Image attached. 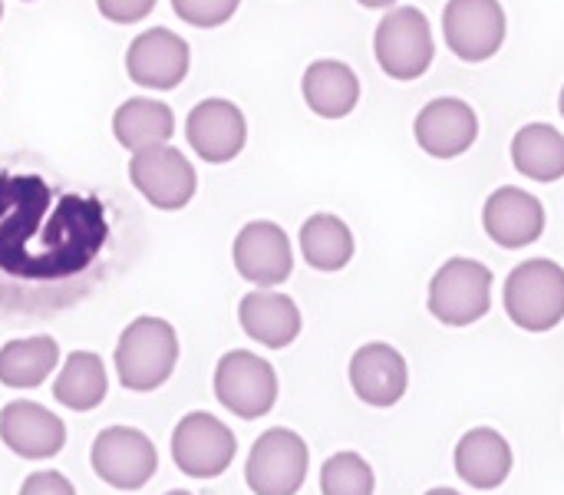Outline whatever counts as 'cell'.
Returning <instances> with one entry per match:
<instances>
[{
  "mask_svg": "<svg viewBox=\"0 0 564 495\" xmlns=\"http://www.w3.org/2000/svg\"><path fill=\"white\" fill-rule=\"evenodd\" d=\"M96 10L112 23H139L155 10V0H96Z\"/></svg>",
  "mask_w": 564,
  "mask_h": 495,
  "instance_id": "cell-28",
  "label": "cell"
},
{
  "mask_svg": "<svg viewBox=\"0 0 564 495\" xmlns=\"http://www.w3.org/2000/svg\"><path fill=\"white\" fill-rule=\"evenodd\" d=\"M301 255L304 261L314 268V271H324V275H334V271H344L350 261H354V251H357V241H354V232L344 218L330 215V212H317L311 215L304 225H301Z\"/></svg>",
  "mask_w": 564,
  "mask_h": 495,
  "instance_id": "cell-23",
  "label": "cell"
},
{
  "mask_svg": "<svg viewBox=\"0 0 564 495\" xmlns=\"http://www.w3.org/2000/svg\"><path fill=\"white\" fill-rule=\"evenodd\" d=\"M558 109H562V116H564V86H562V93H558Z\"/></svg>",
  "mask_w": 564,
  "mask_h": 495,
  "instance_id": "cell-32",
  "label": "cell"
},
{
  "mask_svg": "<svg viewBox=\"0 0 564 495\" xmlns=\"http://www.w3.org/2000/svg\"><path fill=\"white\" fill-rule=\"evenodd\" d=\"M178 364V334L165 318H135L116 344V377L132 394L159 390Z\"/></svg>",
  "mask_w": 564,
  "mask_h": 495,
  "instance_id": "cell-1",
  "label": "cell"
},
{
  "mask_svg": "<svg viewBox=\"0 0 564 495\" xmlns=\"http://www.w3.org/2000/svg\"><path fill=\"white\" fill-rule=\"evenodd\" d=\"M17 495H76L73 483L56 473V470H40V473H30L20 486Z\"/></svg>",
  "mask_w": 564,
  "mask_h": 495,
  "instance_id": "cell-29",
  "label": "cell"
},
{
  "mask_svg": "<svg viewBox=\"0 0 564 495\" xmlns=\"http://www.w3.org/2000/svg\"><path fill=\"white\" fill-rule=\"evenodd\" d=\"M188 66H192V50L185 36L165 26H152L139 33L126 50V73L142 89L169 93L182 86V79L188 76Z\"/></svg>",
  "mask_w": 564,
  "mask_h": 495,
  "instance_id": "cell-11",
  "label": "cell"
},
{
  "mask_svg": "<svg viewBox=\"0 0 564 495\" xmlns=\"http://www.w3.org/2000/svg\"><path fill=\"white\" fill-rule=\"evenodd\" d=\"M215 397L238 420H261L278 403L274 367L251 351H228L215 367Z\"/></svg>",
  "mask_w": 564,
  "mask_h": 495,
  "instance_id": "cell-6",
  "label": "cell"
},
{
  "mask_svg": "<svg viewBox=\"0 0 564 495\" xmlns=\"http://www.w3.org/2000/svg\"><path fill=\"white\" fill-rule=\"evenodd\" d=\"M423 495H463V493H456V489H430V493H423Z\"/></svg>",
  "mask_w": 564,
  "mask_h": 495,
  "instance_id": "cell-31",
  "label": "cell"
},
{
  "mask_svg": "<svg viewBox=\"0 0 564 495\" xmlns=\"http://www.w3.org/2000/svg\"><path fill=\"white\" fill-rule=\"evenodd\" d=\"M360 7H367V10H390V7H397L400 0H357Z\"/></svg>",
  "mask_w": 564,
  "mask_h": 495,
  "instance_id": "cell-30",
  "label": "cell"
},
{
  "mask_svg": "<svg viewBox=\"0 0 564 495\" xmlns=\"http://www.w3.org/2000/svg\"><path fill=\"white\" fill-rule=\"evenodd\" d=\"M347 377H350V390L357 394V400L367 407H377V410L397 407L410 387L406 357L393 344H383V341L364 344L350 357Z\"/></svg>",
  "mask_w": 564,
  "mask_h": 495,
  "instance_id": "cell-15",
  "label": "cell"
},
{
  "mask_svg": "<svg viewBox=\"0 0 564 495\" xmlns=\"http://www.w3.org/2000/svg\"><path fill=\"white\" fill-rule=\"evenodd\" d=\"M238 324L261 347L284 351V347H291L297 341L304 321H301V311H297L294 298H288V294H281L274 288H258V291L241 298Z\"/></svg>",
  "mask_w": 564,
  "mask_h": 495,
  "instance_id": "cell-18",
  "label": "cell"
},
{
  "mask_svg": "<svg viewBox=\"0 0 564 495\" xmlns=\"http://www.w3.org/2000/svg\"><path fill=\"white\" fill-rule=\"evenodd\" d=\"M89 463H93V473L106 486H112L119 493H135V489H142L155 476L159 450H155V443L142 430L106 427L93 440Z\"/></svg>",
  "mask_w": 564,
  "mask_h": 495,
  "instance_id": "cell-8",
  "label": "cell"
},
{
  "mask_svg": "<svg viewBox=\"0 0 564 495\" xmlns=\"http://www.w3.org/2000/svg\"><path fill=\"white\" fill-rule=\"evenodd\" d=\"M185 139L202 162L225 165L245 152L248 119L231 99H202L185 119Z\"/></svg>",
  "mask_w": 564,
  "mask_h": 495,
  "instance_id": "cell-13",
  "label": "cell"
},
{
  "mask_svg": "<svg viewBox=\"0 0 564 495\" xmlns=\"http://www.w3.org/2000/svg\"><path fill=\"white\" fill-rule=\"evenodd\" d=\"M238 456L235 433L212 413L195 410L172 430V460L192 480H218Z\"/></svg>",
  "mask_w": 564,
  "mask_h": 495,
  "instance_id": "cell-9",
  "label": "cell"
},
{
  "mask_svg": "<svg viewBox=\"0 0 564 495\" xmlns=\"http://www.w3.org/2000/svg\"><path fill=\"white\" fill-rule=\"evenodd\" d=\"M129 182L149 205H155L162 212L185 208L198 192V175H195L188 155L182 149L169 146V142L132 152Z\"/></svg>",
  "mask_w": 564,
  "mask_h": 495,
  "instance_id": "cell-7",
  "label": "cell"
},
{
  "mask_svg": "<svg viewBox=\"0 0 564 495\" xmlns=\"http://www.w3.org/2000/svg\"><path fill=\"white\" fill-rule=\"evenodd\" d=\"M492 271L476 258H449L430 281L426 308L446 327H469L492 308Z\"/></svg>",
  "mask_w": 564,
  "mask_h": 495,
  "instance_id": "cell-4",
  "label": "cell"
},
{
  "mask_svg": "<svg viewBox=\"0 0 564 495\" xmlns=\"http://www.w3.org/2000/svg\"><path fill=\"white\" fill-rule=\"evenodd\" d=\"M506 10L499 0H449L443 10L446 46L463 63H486L506 43Z\"/></svg>",
  "mask_w": 564,
  "mask_h": 495,
  "instance_id": "cell-10",
  "label": "cell"
},
{
  "mask_svg": "<svg viewBox=\"0 0 564 495\" xmlns=\"http://www.w3.org/2000/svg\"><path fill=\"white\" fill-rule=\"evenodd\" d=\"M235 268L258 288H278L294 271V248L278 222H248L231 245Z\"/></svg>",
  "mask_w": 564,
  "mask_h": 495,
  "instance_id": "cell-12",
  "label": "cell"
},
{
  "mask_svg": "<svg viewBox=\"0 0 564 495\" xmlns=\"http://www.w3.org/2000/svg\"><path fill=\"white\" fill-rule=\"evenodd\" d=\"M109 394V374L99 354L93 351H73L56 380H53V397L59 407L73 410V413H89L96 410Z\"/></svg>",
  "mask_w": 564,
  "mask_h": 495,
  "instance_id": "cell-22",
  "label": "cell"
},
{
  "mask_svg": "<svg viewBox=\"0 0 564 495\" xmlns=\"http://www.w3.org/2000/svg\"><path fill=\"white\" fill-rule=\"evenodd\" d=\"M377 476L360 453H334L321 466V495H373Z\"/></svg>",
  "mask_w": 564,
  "mask_h": 495,
  "instance_id": "cell-26",
  "label": "cell"
},
{
  "mask_svg": "<svg viewBox=\"0 0 564 495\" xmlns=\"http://www.w3.org/2000/svg\"><path fill=\"white\" fill-rule=\"evenodd\" d=\"M0 440L20 460H53L66 446V427L53 410L13 400L0 410Z\"/></svg>",
  "mask_w": 564,
  "mask_h": 495,
  "instance_id": "cell-17",
  "label": "cell"
},
{
  "mask_svg": "<svg viewBox=\"0 0 564 495\" xmlns=\"http://www.w3.org/2000/svg\"><path fill=\"white\" fill-rule=\"evenodd\" d=\"M373 56L390 79H420L436 56L430 17L420 7H393L383 13L373 33Z\"/></svg>",
  "mask_w": 564,
  "mask_h": 495,
  "instance_id": "cell-3",
  "label": "cell"
},
{
  "mask_svg": "<svg viewBox=\"0 0 564 495\" xmlns=\"http://www.w3.org/2000/svg\"><path fill=\"white\" fill-rule=\"evenodd\" d=\"M413 136H416V142H420V149L426 155H433V159H459L479 139V116L466 99L440 96V99H430L420 109V116L413 122Z\"/></svg>",
  "mask_w": 564,
  "mask_h": 495,
  "instance_id": "cell-14",
  "label": "cell"
},
{
  "mask_svg": "<svg viewBox=\"0 0 564 495\" xmlns=\"http://www.w3.org/2000/svg\"><path fill=\"white\" fill-rule=\"evenodd\" d=\"M512 165L532 182L564 179V136L549 122H529L512 139Z\"/></svg>",
  "mask_w": 564,
  "mask_h": 495,
  "instance_id": "cell-25",
  "label": "cell"
},
{
  "mask_svg": "<svg viewBox=\"0 0 564 495\" xmlns=\"http://www.w3.org/2000/svg\"><path fill=\"white\" fill-rule=\"evenodd\" d=\"M482 228L499 248H529L545 232V205L519 185H502L482 205Z\"/></svg>",
  "mask_w": 564,
  "mask_h": 495,
  "instance_id": "cell-16",
  "label": "cell"
},
{
  "mask_svg": "<svg viewBox=\"0 0 564 495\" xmlns=\"http://www.w3.org/2000/svg\"><path fill=\"white\" fill-rule=\"evenodd\" d=\"M241 0H172V10L178 13V20L198 26V30H212L228 23L238 13Z\"/></svg>",
  "mask_w": 564,
  "mask_h": 495,
  "instance_id": "cell-27",
  "label": "cell"
},
{
  "mask_svg": "<svg viewBox=\"0 0 564 495\" xmlns=\"http://www.w3.org/2000/svg\"><path fill=\"white\" fill-rule=\"evenodd\" d=\"M311 470L307 443L288 430L274 427L261 433L245 463V483L254 495H297Z\"/></svg>",
  "mask_w": 564,
  "mask_h": 495,
  "instance_id": "cell-5",
  "label": "cell"
},
{
  "mask_svg": "<svg viewBox=\"0 0 564 495\" xmlns=\"http://www.w3.org/2000/svg\"><path fill=\"white\" fill-rule=\"evenodd\" d=\"M175 132V112L152 96H132L112 112V136L122 149L142 152L165 146Z\"/></svg>",
  "mask_w": 564,
  "mask_h": 495,
  "instance_id": "cell-21",
  "label": "cell"
},
{
  "mask_svg": "<svg viewBox=\"0 0 564 495\" xmlns=\"http://www.w3.org/2000/svg\"><path fill=\"white\" fill-rule=\"evenodd\" d=\"M506 314L529 334H545L564 321V268L552 258H529L512 268L502 288Z\"/></svg>",
  "mask_w": 564,
  "mask_h": 495,
  "instance_id": "cell-2",
  "label": "cell"
},
{
  "mask_svg": "<svg viewBox=\"0 0 564 495\" xmlns=\"http://www.w3.org/2000/svg\"><path fill=\"white\" fill-rule=\"evenodd\" d=\"M59 364V344L50 334L7 341L0 347V384L13 390L40 387Z\"/></svg>",
  "mask_w": 564,
  "mask_h": 495,
  "instance_id": "cell-24",
  "label": "cell"
},
{
  "mask_svg": "<svg viewBox=\"0 0 564 495\" xmlns=\"http://www.w3.org/2000/svg\"><path fill=\"white\" fill-rule=\"evenodd\" d=\"M512 446L509 440L492 430V427H476L469 433H463V440L456 443V453H453V466H456V476L473 486V489H499L509 473H512Z\"/></svg>",
  "mask_w": 564,
  "mask_h": 495,
  "instance_id": "cell-19",
  "label": "cell"
},
{
  "mask_svg": "<svg viewBox=\"0 0 564 495\" xmlns=\"http://www.w3.org/2000/svg\"><path fill=\"white\" fill-rule=\"evenodd\" d=\"M0 20H3V0H0Z\"/></svg>",
  "mask_w": 564,
  "mask_h": 495,
  "instance_id": "cell-34",
  "label": "cell"
},
{
  "mask_svg": "<svg viewBox=\"0 0 564 495\" xmlns=\"http://www.w3.org/2000/svg\"><path fill=\"white\" fill-rule=\"evenodd\" d=\"M301 96L321 119H344L360 103V79L340 60H314L301 76Z\"/></svg>",
  "mask_w": 564,
  "mask_h": 495,
  "instance_id": "cell-20",
  "label": "cell"
},
{
  "mask_svg": "<svg viewBox=\"0 0 564 495\" xmlns=\"http://www.w3.org/2000/svg\"><path fill=\"white\" fill-rule=\"evenodd\" d=\"M165 495H192V493H185V489H172V493H165Z\"/></svg>",
  "mask_w": 564,
  "mask_h": 495,
  "instance_id": "cell-33",
  "label": "cell"
}]
</instances>
